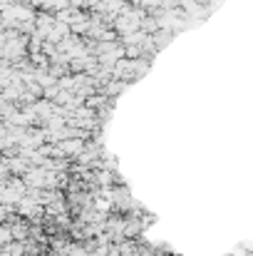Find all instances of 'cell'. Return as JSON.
<instances>
[{
  "mask_svg": "<svg viewBox=\"0 0 253 256\" xmlns=\"http://www.w3.org/2000/svg\"><path fill=\"white\" fill-rule=\"evenodd\" d=\"M10 234H12V242H25L30 236V224L17 219L15 224H10Z\"/></svg>",
  "mask_w": 253,
  "mask_h": 256,
  "instance_id": "obj_3",
  "label": "cell"
},
{
  "mask_svg": "<svg viewBox=\"0 0 253 256\" xmlns=\"http://www.w3.org/2000/svg\"><path fill=\"white\" fill-rule=\"evenodd\" d=\"M5 42H7V38H5V30H0V50L5 48Z\"/></svg>",
  "mask_w": 253,
  "mask_h": 256,
  "instance_id": "obj_5",
  "label": "cell"
},
{
  "mask_svg": "<svg viewBox=\"0 0 253 256\" xmlns=\"http://www.w3.org/2000/svg\"><path fill=\"white\" fill-rule=\"evenodd\" d=\"M57 150H60V154L65 157V160H72V157H80L84 150V142L82 140H75V137H70V140H62V142H57Z\"/></svg>",
  "mask_w": 253,
  "mask_h": 256,
  "instance_id": "obj_2",
  "label": "cell"
},
{
  "mask_svg": "<svg viewBox=\"0 0 253 256\" xmlns=\"http://www.w3.org/2000/svg\"><path fill=\"white\" fill-rule=\"evenodd\" d=\"M20 179H22V184H25L27 189L42 192V189H45V179H47V170H42V167H30Z\"/></svg>",
  "mask_w": 253,
  "mask_h": 256,
  "instance_id": "obj_1",
  "label": "cell"
},
{
  "mask_svg": "<svg viewBox=\"0 0 253 256\" xmlns=\"http://www.w3.org/2000/svg\"><path fill=\"white\" fill-rule=\"evenodd\" d=\"M12 242V234H10V226L7 224H0V246L10 244Z\"/></svg>",
  "mask_w": 253,
  "mask_h": 256,
  "instance_id": "obj_4",
  "label": "cell"
}]
</instances>
